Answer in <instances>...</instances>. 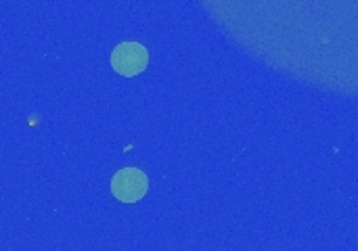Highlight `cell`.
<instances>
[{"label":"cell","instance_id":"cell-1","mask_svg":"<svg viewBox=\"0 0 358 251\" xmlns=\"http://www.w3.org/2000/svg\"><path fill=\"white\" fill-rule=\"evenodd\" d=\"M149 178L138 168H122L111 178V193L122 203H136L147 195Z\"/></svg>","mask_w":358,"mask_h":251},{"label":"cell","instance_id":"cell-2","mask_svg":"<svg viewBox=\"0 0 358 251\" xmlns=\"http://www.w3.org/2000/svg\"><path fill=\"white\" fill-rule=\"evenodd\" d=\"M149 52L141 42H120L111 52V67L124 78H134L147 69Z\"/></svg>","mask_w":358,"mask_h":251}]
</instances>
